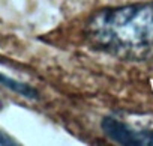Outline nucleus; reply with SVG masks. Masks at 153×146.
Wrapping results in <instances>:
<instances>
[{
    "mask_svg": "<svg viewBox=\"0 0 153 146\" xmlns=\"http://www.w3.org/2000/svg\"><path fill=\"white\" fill-rule=\"evenodd\" d=\"M101 127L105 136L116 143L134 146L153 145V130H134L114 118H105Z\"/></svg>",
    "mask_w": 153,
    "mask_h": 146,
    "instance_id": "nucleus-2",
    "label": "nucleus"
},
{
    "mask_svg": "<svg viewBox=\"0 0 153 146\" xmlns=\"http://www.w3.org/2000/svg\"><path fill=\"white\" fill-rule=\"evenodd\" d=\"M86 39L98 51L131 62L153 59V3L105 8L86 24Z\"/></svg>",
    "mask_w": 153,
    "mask_h": 146,
    "instance_id": "nucleus-1",
    "label": "nucleus"
},
{
    "mask_svg": "<svg viewBox=\"0 0 153 146\" xmlns=\"http://www.w3.org/2000/svg\"><path fill=\"white\" fill-rule=\"evenodd\" d=\"M0 82H2L3 85H6L8 88H11L12 91H15V92L24 95V97H29V98H36V97H38V94H36L32 88H29L27 85L14 82V80H11V79H8V77H5V76H0Z\"/></svg>",
    "mask_w": 153,
    "mask_h": 146,
    "instance_id": "nucleus-3",
    "label": "nucleus"
}]
</instances>
